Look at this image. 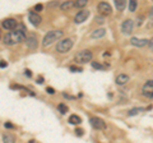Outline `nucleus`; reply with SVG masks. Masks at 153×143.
<instances>
[{"instance_id":"obj_32","label":"nucleus","mask_w":153,"mask_h":143,"mask_svg":"<svg viewBox=\"0 0 153 143\" xmlns=\"http://www.w3.org/2000/svg\"><path fill=\"white\" fill-rule=\"evenodd\" d=\"M25 73L27 74V77H30V78L32 77V73H31V70H30V69H26V72H25Z\"/></svg>"},{"instance_id":"obj_19","label":"nucleus","mask_w":153,"mask_h":143,"mask_svg":"<svg viewBox=\"0 0 153 143\" xmlns=\"http://www.w3.org/2000/svg\"><path fill=\"white\" fill-rule=\"evenodd\" d=\"M71 7H74V1H64L63 4H60V8L61 10H69Z\"/></svg>"},{"instance_id":"obj_26","label":"nucleus","mask_w":153,"mask_h":143,"mask_svg":"<svg viewBox=\"0 0 153 143\" xmlns=\"http://www.w3.org/2000/svg\"><path fill=\"white\" fill-rule=\"evenodd\" d=\"M97 23H100V25H102V23L105 22V18L102 17V16H98V17H96V19H94Z\"/></svg>"},{"instance_id":"obj_3","label":"nucleus","mask_w":153,"mask_h":143,"mask_svg":"<svg viewBox=\"0 0 153 143\" xmlns=\"http://www.w3.org/2000/svg\"><path fill=\"white\" fill-rule=\"evenodd\" d=\"M92 52L89 50H82L79 52H76L75 55V63H79V64H85V63H89V61H92Z\"/></svg>"},{"instance_id":"obj_20","label":"nucleus","mask_w":153,"mask_h":143,"mask_svg":"<svg viewBox=\"0 0 153 143\" xmlns=\"http://www.w3.org/2000/svg\"><path fill=\"white\" fill-rule=\"evenodd\" d=\"M143 110H144V109H142V107H134V109H131V110H129L128 115L129 116H134V115H137V114L142 112Z\"/></svg>"},{"instance_id":"obj_6","label":"nucleus","mask_w":153,"mask_h":143,"mask_svg":"<svg viewBox=\"0 0 153 143\" xmlns=\"http://www.w3.org/2000/svg\"><path fill=\"white\" fill-rule=\"evenodd\" d=\"M89 124L97 130H103L105 128H106V123H105L101 118H97V116L91 118L89 119Z\"/></svg>"},{"instance_id":"obj_35","label":"nucleus","mask_w":153,"mask_h":143,"mask_svg":"<svg viewBox=\"0 0 153 143\" xmlns=\"http://www.w3.org/2000/svg\"><path fill=\"white\" fill-rule=\"evenodd\" d=\"M42 82H44V79H42V77H40L38 78V83H42Z\"/></svg>"},{"instance_id":"obj_29","label":"nucleus","mask_w":153,"mask_h":143,"mask_svg":"<svg viewBox=\"0 0 153 143\" xmlns=\"http://www.w3.org/2000/svg\"><path fill=\"white\" fill-rule=\"evenodd\" d=\"M7 66H8V63H7V61H4V60L0 61V68H7Z\"/></svg>"},{"instance_id":"obj_31","label":"nucleus","mask_w":153,"mask_h":143,"mask_svg":"<svg viewBox=\"0 0 153 143\" xmlns=\"http://www.w3.org/2000/svg\"><path fill=\"white\" fill-rule=\"evenodd\" d=\"M46 91H47V92H49L50 95H54V93H55V91H54V88H51V87H47V88H46Z\"/></svg>"},{"instance_id":"obj_24","label":"nucleus","mask_w":153,"mask_h":143,"mask_svg":"<svg viewBox=\"0 0 153 143\" xmlns=\"http://www.w3.org/2000/svg\"><path fill=\"white\" fill-rule=\"evenodd\" d=\"M91 64H92L94 69H106V65H102V64L97 63V61H93V63H91Z\"/></svg>"},{"instance_id":"obj_28","label":"nucleus","mask_w":153,"mask_h":143,"mask_svg":"<svg viewBox=\"0 0 153 143\" xmlns=\"http://www.w3.org/2000/svg\"><path fill=\"white\" fill-rule=\"evenodd\" d=\"M42 8H44V7H42V4H37V5H35V10H36V13H37V12H41V10H42Z\"/></svg>"},{"instance_id":"obj_36","label":"nucleus","mask_w":153,"mask_h":143,"mask_svg":"<svg viewBox=\"0 0 153 143\" xmlns=\"http://www.w3.org/2000/svg\"><path fill=\"white\" fill-rule=\"evenodd\" d=\"M151 16L153 17V8H152V10H151Z\"/></svg>"},{"instance_id":"obj_37","label":"nucleus","mask_w":153,"mask_h":143,"mask_svg":"<svg viewBox=\"0 0 153 143\" xmlns=\"http://www.w3.org/2000/svg\"><path fill=\"white\" fill-rule=\"evenodd\" d=\"M0 33H1V31H0Z\"/></svg>"},{"instance_id":"obj_27","label":"nucleus","mask_w":153,"mask_h":143,"mask_svg":"<svg viewBox=\"0 0 153 143\" xmlns=\"http://www.w3.org/2000/svg\"><path fill=\"white\" fill-rule=\"evenodd\" d=\"M4 127L8 128V129H13V128H14V125H13V124H12L10 121H7L5 124H4Z\"/></svg>"},{"instance_id":"obj_5","label":"nucleus","mask_w":153,"mask_h":143,"mask_svg":"<svg viewBox=\"0 0 153 143\" xmlns=\"http://www.w3.org/2000/svg\"><path fill=\"white\" fill-rule=\"evenodd\" d=\"M142 93L148 98H153V79L147 80L142 87Z\"/></svg>"},{"instance_id":"obj_1","label":"nucleus","mask_w":153,"mask_h":143,"mask_svg":"<svg viewBox=\"0 0 153 143\" xmlns=\"http://www.w3.org/2000/svg\"><path fill=\"white\" fill-rule=\"evenodd\" d=\"M26 32H27L26 27L23 26L22 23H18L16 30L7 33V35L4 36V44L10 46V45H16L18 42L25 41L26 40Z\"/></svg>"},{"instance_id":"obj_13","label":"nucleus","mask_w":153,"mask_h":143,"mask_svg":"<svg viewBox=\"0 0 153 143\" xmlns=\"http://www.w3.org/2000/svg\"><path fill=\"white\" fill-rule=\"evenodd\" d=\"M148 41L147 39H138V37H133V39L130 40V44L133 46H135V47H143V46H146L148 45Z\"/></svg>"},{"instance_id":"obj_25","label":"nucleus","mask_w":153,"mask_h":143,"mask_svg":"<svg viewBox=\"0 0 153 143\" xmlns=\"http://www.w3.org/2000/svg\"><path fill=\"white\" fill-rule=\"evenodd\" d=\"M75 134L78 137H82L84 134V130L82 129V128H75Z\"/></svg>"},{"instance_id":"obj_11","label":"nucleus","mask_w":153,"mask_h":143,"mask_svg":"<svg viewBox=\"0 0 153 143\" xmlns=\"http://www.w3.org/2000/svg\"><path fill=\"white\" fill-rule=\"evenodd\" d=\"M28 21H30L33 26H40L41 25V22H42V18L41 16L38 13L36 12H31L30 13V16H28Z\"/></svg>"},{"instance_id":"obj_34","label":"nucleus","mask_w":153,"mask_h":143,"mask_svg":"<svg viewBox=\"0 0 153 143\" xmlns=\"http://www.w3.org/2000/svg\"><path fill=\"white\" fill-rule=\"evenodd\" d=\"M63 96H64L65 98H69V100H73V98H74L73 96H69V95H66V93H63Z\"/></svg>"},{"instance_id":"obj_14","label":"nucleus","mask_w":153,"mask_h":143,"mask_svg":"<svg viewBox=\"0 0 153 143\" xmlns=\"http://www.w3.org/2000/svg\"><path fill=\"white\" fill-rule=\"evenodd\" d=\"M105 35H106V30H105V28H98V30H94L91 33V37H92V39H101Z\"/></svg>"},{"instance_id":"obj_18","label":"nucleus","mask_w":153,"mask_h":143,"mask_svg":"<svg viewBox=\"0 0 153 143\" xmlns=\"http://www.w3.org/2000/svg\"><path fill=\"white\" fill-rule=\"evenodd\" d=\"M82 123V119H80L78 115H70L69 116V124H73V125H76V124Z\"/></svg>"},{"instance_id":"obj_33","label":"nucleus","mask_w":153,"mask_h":143,"mask_svg":"<svg viewBox=\"0 0 153 143\" xmlns=\"http://www.w3.org/2000/svg\"><path fill=\"white\" fill-rule=\"evenodd\" d=\"M148 46H149V47H151V49L153 50V37H152V39L149 40V42H148Z\"/></svg>"},{"instance_id":"obj_10","label":"nucleus","mask_w":153,"mask_h":143,"mask_svg":"<svg viewBox=\"0 0 153 143\" xmlns=\"http://www.w3.org/2000/svg\"><path fill=\"white\" fill-rule=\"evenodd\" d=\"M26 46L31 50L37 49V37L35 35H30L26 37Z\"/></svg>"},{"instance_id":"obj_23","label":"nucleus","mask_w":153,"mask_h":143,"mask_svg":"<svg viewBox=\"0 0 153 143\" xmlns=\"http://www.w3.org/2000/svg\"><path fill=\"white\" fill-rule=\"evenodd\" d=\"M135 9H137V1L135 0H130V1H129V10L135 12Z\"/></svg>"},{"instance_id":"obj_4","label":"nucleus","mask_w":153,"mask_h":143,"mask_svg":"<svg viewBox=\"0 0 153 143\" xmlns=\"http://www.w3.org/2000/svg\"><path fill=\"white\" fill-rule=\"evenodd\" d=\"M71 47H73V40L64 39V40H60L56 44V51L60 52V54H65V52H68Z\"/></svg>"},{"instance_id":"obj_22","label":"nucleus","mask_w":153,"mask_h":143,"mask_svg":"<svg viewBox=\"0 0 153 143\" xmlns=\"http://www.w3.org/2000/svg\"><path fill=\"white\" fill-rule=\"evenodd\" d=\"M57 109H59V111H60L61 114H66V112H68V106H66V105H64V104H59Z\"/></svg>"},{"instance_id":"obj_21","label":"nucleus","mask_w":153,"mask_h":143,"mask_svg":"<svg viewBox=\"0 0 153 143\" xmlns=\"http://www.w3.org/2000/svg\"><path fill=\"white\" fill-rule=\"evenodd\" d=\"M87 0H76V1H74V7L76 8H84L85 5H87Z\"/></svg>"},{"instance_id":"obj_30","label":"nucleus","mask_w":153,"mask_h":143,"mask_svg":"<svg viewBox=\"0 0 153 143\" xmlns=\"http://www.w3.org/2000/svg\"><path fill=\"white\" fill-rule=\"evenodd\" d=\"M71 72H82V68H76V66H70Z\"/></svg>"},{"instance_id":"obj_16","label":"nucleus","mask_w":153,"mask_h":143,"mask_svg":"<svg viewBox=\"0 0 153 143\" xmlns=\"http://www.w3.org/2000/svg\"><path fill=\"white\" fill-rule=\"evenodd\" d=\"M128 80H129V77H128L126 74H124V73L119 74L117 77H116V83H117V84H120V86L128 83Z\"/></svg>"},{"instance_id":"obj_12","label":"nucleus","mask_w":153,"mask_h":143,"mask_svg":"<svg viewBox=\"0 0 153 143\" xmlns=\"http://www.w3.org/2000/svg\"><path fill=\"white\" fill-rule=\"evenodd\" d=\"M88 17H89V12L85 10V9H82L80 12L76 13V16L74 18V22L75 23H82V22H84L85 19H87Z\"/></svg>"},{"instance_id":"obj_17","label":"nucleus","mask_w":153,"mask_h":143,"mask_svg":"<svg viewBox=\"0 0 153 143\" xmlns=\"http://www.w3.org/2000/svg\"><path fill=\"white\" fill-rule=\"evenodd\" d=\"M115 7H116L119 12H123L126 7V1L125 0H116V1H115Z\"/></svg>"},{"instance_id":"obj_2","label":"nucleus","mask_w":153,"mask_h":143,"mask_svg":"<svg viewBox=\"0 0 153 143\" xmlns=\"http://www.w3.org/2000/svg\"><path fill=\"white\" fill-rule=\"evenodd\" d=\"M64 32L63 31H49L46 33V36L44 37V40H42V45L44 46H50L51 44H54L56 42L57 40H60L61 37H63Z\"/></svg>"},{"instance_id":"obj_15","label":"nucleus","mask_w":153,"mask_h":143,"mask_svg":"<svg viewBox=\"0 0 153 143\" xmlns=\"http://www.w3.org/2000/svg\"><path fill=\"white\" fill-rule=\"evenodd\" d=\"M3 143H16V136L10 133H4L3 134Z\"/></svg>"},{"instance_id":"obj_7","label":"nucleus","mask_w":153,"mask_h":143,"mask_svg":"<svg viewBox=\"0 0 153 143\" xmlns=\"http://www.w3.org/2000/svg\"><path fill=\"white\" fill-rule=\"evenodd\" d=\"M17 25H18V22L14 19V18H7V19H4L1 22V27L4 30H8V31H14Z\"/></svg>"},{"instance_id":"obj_8","label":"nucleus","mask_w":153,"mask_h":143,"mask_svg":"<svg viewBox=\"0 0 153 143\" xmlns=\"http://www.w3.org/2000/svg\"><path fill=\"white\" fill-rule=\"evenodd\" d=\"M98 12L101 13L102 17H105V16H110L111 12H112V9H111V5H110L108 3L102 1V3L98 4Z\"/></svg>"},{"instance_id":"obj_9","label":"nucleus","mask_w":153,"mask_h":143,"mask_svg":"<svg viewBox=\"0 0 153 143\" xmlns=\"http://www.w3.org/2000/svg\"><path fill=\"white\" fill-rule=\"evenodd\" d=\"M133 27H134V23L131 19H126L123 22L121 25V32L125 33V35H130V33L133 32Z\"/></svg>"}]
</instances>
